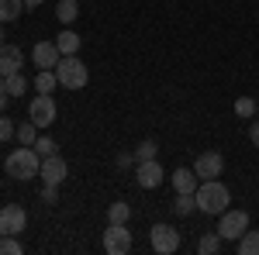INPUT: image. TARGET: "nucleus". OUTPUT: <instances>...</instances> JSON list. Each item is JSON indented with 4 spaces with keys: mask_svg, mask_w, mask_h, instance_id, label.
I'll return each instance as SVG.
<instances>
[{
    "mask_svg": "<svg viewBox=\"0 0 259 255\" xmlns=\"http://www.w3.org/2000/svg\"><path fill=\"white\" fill-rule=\"evenodd\" d=\"M194 200H197V211H200V214L218 217V214L228 211L232 193H228V186H225L221 179H200L197 190H194Z\"/></svg>",
    "mask_w": 259,
    "mask_h": 255,
    "instance_id": "1",
    "label": "nucleus"
},
{
    "mask_svg": "<svg viewBox=\"0 0 259 255\" xmlns=\"http://www.w3.org/2000/svg\"><path fill=\"white\" fill-rule=\"evenodd\" d=\"M4 169H7V176L18 179V183H28V179H35L41 173V156L35 145H21V148H14L11 156H7V162H4Z\"/></svg>",
    "mask_w": 259,
    "mask_h": 255,
    "instance_id": "2",
    "label": "nucleus"
},
{
    "mask_svg": "<svg viewBox=\"0 0 259 255\" xmlns=\"http://www.w3.org/2000/svg\"><path fill=\"white\" fill-rule=\"evenodd\" d=\"M56 79H59V86H66V90H83L90 83V69L83 66L80 56H62L56 62Z\"/></svg>",
    "mask_w": 259,
    "mask_h": 255,
    "instance_id": "3",
    "label": "nucleus"
},
{
    "mask_svg": "<svg viewBox=\"0 0 259 255\" xmlns=\"http://www.w3.org/2000/svg\"><path fill=\"white\" fill-rule=\"evenodd\" d=\"M149 241H152L156 255H173L180 248V231L173 224H152L149 228Z\"/></svg>",
    "mask_w": 259,
    "mask_h": 255,
    "instance_id": "4",
    "label": "nucleus"
},
{
    "mask_svg": "<svg viewBox=\"0 0 259 255\" xmlns=\"http://www.w3.org/2000/svg\"><path fill=\"white\" fill-rule=\"evenodd\" d=\"M245 231H249V214L245 211H225V214H218V235L225 241H239Z\"/></svg>",
    "mask_w": 259,
    "mask_h": 255,
    "instance_id": "5",
    "label": "nucleus"
},
{
    "mask_svg": "<svg viewBox=\"0 0 259 255\" xmlns=\"http://www.w3.org/2000/svg\"><path fill=\"white\" fill-rule=\"evenodd\" d=\"M28 118L35 121L38 128H52L56 124V100L52 93H38V97L28 104Z\"/></svg>",
    "mask_w": 259,
    "mask_h": 255,
    "instance_id": "6",
    "label": "nucleus"
},
{
    "mask_svg": "<svg viewBox=\"0 0 259 255\" xmlns=\"http://www.w3.org/2000/svg\"><path fill=\"white\" fill-rule=\"evenodd\" d=\"M104 252L107 255H128L132 252V231L124 224H107V231H104Z\"/></svg>",
    "mask_w": 259,
    "mask_h": 255,
    "instance_id": "7",
    "label": "nucleus"
},
{
    "mask_svg": "<svg viewBox=\"0 0 259 255\" xmlns=\"http://www.w3.org/2000/svg\"><path fill=\"white\" fill-rule=\"evenodd\" d=\"M28 224V214L21 203H4L0 207V235H21Z\"/></svg>",
    "mask_w": 259,
    "mask_h": 255,
    "instance_id": "8",
    "label": "nucleus"
},
{
    "mask_svg": "<svg viewBox=\"0 0 259 255\" xmlns=\"http://www.w3.org/2000/svg\"><path fill=\"white\" fill-rule=\"evenodd\" d=\"M221 169H225V156H221V152H200V156L194 159L197 179H218Z\"/></svg>",
    "mask_w": 259,
    "mask_h": 255,
    "instance_id": "9",
    "label": "nucleus"
},
{
    "mask_svg": "<svg viewBox=\"0 0 259 255\" xmlns=\"http://www.w3.org/2000/svg\"><path fill=\"white\" fill-rule=\"evenodd\" d=\"M41 183H52V186H59V183H66V176H69V166H66V159L56 152V156H45L41 159Z\"/></svg>",
    "mask_w": 259,
    "mask_h": 255,
    "instance_id": "10",
    "label": "nucleus"
},
{
    "mask_svg": "<svg viewBox=\"0 0 259 255\" xmlns=\"http://www.w3.org/2000/svg\"><path fill=\"white\" fill-rule=\"evenodd\" d=\"M135 179H139L142 190H156L166 179V173H162V166L156 159H145V162H135Z\"/></svg>",
    "mask_w": 259,
    "mask_h": 255,
    "instance_id": "11",
    "label": "nucleus"
},
{
    "mask_svg": "<svg viewBox=\"0 0 259 255\" xmlns=\"http://www.w3.org/2000/svg\"><path fill=\"white\" fill-rule=\"evenodd\" d=\"M31 59H35L38 69H56V62L62 59V52H59L56 41H38V45L31 48Z\"/></svg>",
    "mask_w": 259,
    "mask_h": 255,
    "instance_id": "12",
    "label": "nucleus"
},
{
    "mask_svg": "<svg viewBox=\"0 0 259 255\" xmlns=\"http://www.w3.org/2000/svg\"><path fill=\"white\" fill-rule=\"evenodd\" d=\"M21 66H24V52H21L18 45H0V76H11V73H21Z\"/></svg>",
    "mask_w": 259,
    "mask_h": 255,
    "instance_id": "13",
    "label": "nucleus"
},
{
    "mask_svg": "<svg viewBox=\"0 0 259 255\" xmlns=\"http://www.w3.org/2000/svg\"><path fill=\"white\" fill-rule=\"evenodd\" d=\"M173 190H177V193H194V190H197V173H194V166H190V169H177V173H173Z\"/></svg>",
    "mask_w": 259,
    "mask_h": 255,
    "instance_id": "14",
    "label": "nucleus"
},
{
    "mask_svg": "<svg viewBox=\"0 0 259 255\" xmlns=\"http://www.w3.org/2000/svg\"><path fill=\"white\" fill-rule=\"evenodd\" d=\"M56 45H59L62 56H76V52H80V35L69 31V28H62L59 35H56Z\"/></svg>",
    "mask_w": 259,
    "mask_h": 255,
    "instance_id": "15",
    "label": "nucleus"
},
{
    "mask_svg": "<svg viewBox=\"0 0 259 255\" xmlns=\"http://www.w3.org/2000/svg\"><path fill=\"white\" fill-rule=\"evenodd\" d=\"M221 241H225V238H221L218 231H204V235H200V241H197V252L200 255H218Z\"/></svg>",
    "mask_w": 259,
    "mask_h": 255,
    "instance_id": "16",
    "label": "nucleus"
},
{
    "mask_svg": "<svg viewBox=\"0 0 259 255\" xmlns=\"http://www.w3.org/2000/svg\"><path fill=\"white\" fill-rule=\"evenodd\" d=\"M56 18H59L62 24H73V21L80 18V4H76V0H59V4H56Z\"/></svg>",
    "mask_w": 259,
    "mask_h": 255,
    "instance_id": "17",
    "label": "nucleus"
},
{
    "mask_svg": "<svg viewBox=\"0 0 259 255\" xmlns=\"http://www.w3.org/2000/svg\"><path fill=\"white\" fill-rule=\"evenodd\" d=\"M24 14V0H0V21H18Z\"/></svg>",
    "mask_w": 259,
    "mask_h": 255,
    "instance_id": "18",
    "label": "nucleus"
},
{
    "mask_svg": "<svg viewBox=\"0 0 259 255\" xmlns=\"http://www.w3.org/2000/svg\"><path fill=\"white\" fill-rule=\"evenodd\" d=\"M56 86H59L56 69H38V76H35V90H38V93H52Z\"/></svg>",
    "mask_w": 259,
    "mask_h": 255,
    "instance_id": "19",
    "label": "nucleus"
},
{
    "mask_svg": "<svg viewBox=\"0 0 259 255\" xmlns=\"http://www.w3.org/2000/svg\"><path fill=\"white\" fill-rule=\"evenodd\" d=\"M128 217H132V207H128L124 200H114V203L107 207V221H111V224H128Z\"/></svg>",
    "mask_w": 259,
    "mask_h": 255,
    "instance_id": "20",
    "label": "nucleus"
},
{
    "mask_svg": "<svg viewBox=\"0 0 259 255\" xmlns=\"http://www.w3.org/2000/svg\"><path fill=\"white\" fill-rule=\"evenodd\" d=\"M14 138H18L21 145H35V141H38V124H35V121H24V124H18Z\"/></svg>",
    "mask_w": 259,
    "mask_h": 255,
    "instance_id": "21",
    "label": "nucleus"
},
{
    "mask_svg": "<svg viewBox=\"0 0 259 255\" xmlns=\"http://www.w3.org/2000/svg\"><path fill=\"white\" fill-rule=\"evenodd\" d=\"M235 114H239V118H245V121H252V118L259 114V100L239 97V100H235Z\"/></svg>",
    "mask_w": 259,
    "mask_h": 255,
    "instance_id": "22",
    "label": "nucleus"
},
{
    "mask_svg": "<svg viewBox=\"0 0 259 255\" xmlns=\"http://www.w3.org/2000/svg\"><path fill=\"white\" fill-rule=\"evenodd\" d=\"M173 211H177L180 217L194 214V211H197V200H194V193H177V200H173Z\"/></svg>",
    "mask_w": 259,
    "mask_h": 255,
    "instance_id": "23",
    "label": "nucleus"
},
{
    "mask_svg": "<svg viewBox=\"0 0 259 255\" xmlns=\"http://www.w3.org/2000/svg\"><path fill=\"white\" fill-rule=\"evenodd\" d=\"M239 255H259V231H245L239 238Z\"/></svg>",
    "mask_w": 259,
    "mask_h": 255,
    "instance_id": "24",
    "label": "nucleus"
},
{
    "mask_svg": "<svg viewBox=\"0 0 259 255\" xmlns=\"http://www.w3.org/2000/svg\"><path fill=\"white\" fill-rule=\"evenodd\" d=\"M24 245L18 241V235H0V255H21Z\"/></svg>",
    "mask_w": 259,
    "mask_h": 255,
    "instance_id": "25",
    "label": "nucleus"
},
{
    "mask_svg": "<svg viewBox=\"0 0 259 255\" xmlns=\"http://www.w3.org/2000/svg\"><path fill=\"white\" fill-rule=\"evenodd\" d=\"M4 79H7V93H11V97H21V93L28 90V79L21 76V73H11V76H4Z\"/></svg>",
    "mask_w": 259,
    "mask_h": 255,
    "instance_id": "26",
    "label": "nucleus"
},
{
    "mask_svg": "<svg viewBox=\"0 0 259 255\" xmlns=\"http://www.w3.org/2000/svg\"><path fill=\"white\" fill-rule=\"evenodd\" d=\"M156 152H159V145H156L152 138H145L139 148H135V159H139V162H145V159H156Z\"/></svg>",
    "mask_w": 259,
    "mask_h": 255,
    "instance_id": "27",
    "label": "nucleus"
},
{
    "mask_svg": "<svg viewBox=\"0 0 259 255\" xmlns=\"http://www.w3.org/2000/svg\"><path fill=\"white\" fill-rule=\"evenodd\" d=\"M14 131H18V124H14V121L0 111V141H11V138H14Z\"/></svg>",
    "mask_w": 259,
    "mask_h": 255,
    "instance_id": "28",
    "label": "nucleus"
},
{
    "mask_svg": "<svg viewBox=\"0 0 259 255\" xmlns=\"http://www.w3.org/2000/svg\"><path fill=\"white\" fill-rule=\"evenodd\" d=\"M35 148H38V156L45 159V156H56V148H59V145H56V141H52L49 135H41L38 141H35Z\"/></svg>",
    "mask_w": 259,
    "mask_h": 255,
    "instance_id": "29",
    "label": "nucleus"
},
{
    "mask_svg": "<svg viewBox=\"0 0 259 255\" xmlns=\"http://www.w3.org/2000/svg\"><path fill=\"white\" fill-rule=\"evenodd\" d=\"M41 203H59V186L45 183V186H41Z\"/></svg>",
    "mask_w": 259,
    "mask_h": 255,
    "instance_id": "30",
    "label": "nucleus"
},
{
    "mask_svg": "<svg viewBox=\"0 0 259 255\" xmlns=\"http://www.w3.org/2000/svg\"><path fill=\"white\" fill-rule=\"evenodd\" d=\"M114 162H118V169H128V166H135L139 159H135V152H121V156L114 159Z\"/></svg>",
    "mask_w": 259,
    "mask_h": 255,
    "instance_id": "31",
    "label": "nucleus"
},
{
    "mask_svg": "<svg viewBox=\"0 0 259 255\" xmlns=\"http://www.w3.org/2000/svg\"><path fill=\"white\" fill-rule=\"evenodd\" d=\"M7 97H11V93H7V79L0 76V111L7 107Z\"/></svg>",
    "mask_w": 259,
    "mask_h": 255,
    "instance_id": "32",
    "label": "nucleus"
},
{
    "mask_svg": "<svg viewBox=\"0 0 259 255\" xmlns=\"http://www.w3.org/2000/svg\"><path fill=\"white\" fill-rule=\"evenodd\" d=\"M249 141L259 148V121H252V124H249Z\"/></svg>",
    "mask_w": 259,
    "mask_h": 255,
    "instance_id": "33",
    "label": "nucleus"
},
{
    "mask_svg": "<svg viewBox=\"0 0 259 255\" xmlns=\"http://www.w3.org/2000/svg\"><path fill=\"white\" fill-rule=\"evenodd\" d=\"M45 0H24V7H41Z\"/></svg>",
    "mask_w": 259,
    "mask_h": 255,
    "instance_id": "34",
    "label": "nucleus"
},
{
    "mask_svg": "<svg viewBox=\"0 0 259 255\" xmlns=\"http://www.w3.org/2000/svg\"><path fill=\"white\" fill-rule=\"evenodd\" d=\"M0 45H4V21H0Z\"/></svg>",
    "mask_w": 259,
    "mask_h": 255,
    "instance_id": "35",
    "label": "nucleus"
},
{
    "mask_svg": "<svg viewBox=\"0 0 259 255\" xmlns=\"http://www.w3.org/2000/svg\"><path fill=\"white\" fill-rule=\"evenodd\" d=\"M256 118H259V114H256Z\"/></svg>",
    "mask_w": 259,
    "mask_h": 255,
    "instance_id": "36",
    "label": "nucleus"
}]
</instances>
